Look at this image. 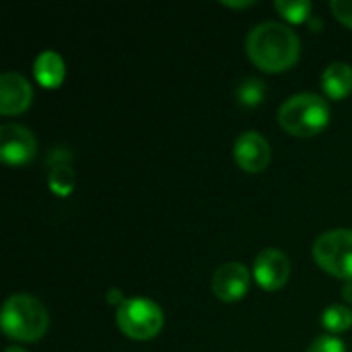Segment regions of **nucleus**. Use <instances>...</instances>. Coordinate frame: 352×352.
I'll return each instance as SVG.
<instances>
[{
  "label": "nucleus",
  "mask_w": 352,
  "mask_h": 352,
  "mask_svg": "<svg viewBox=\"0 0 352 352\" xmlns=\"http://www.w3.org/2000/svg\"><path fill=\"white\" fill-rule=\"evenodd\" d=\"M245 50L258 68L266 72H283L299 60L301 41L289 25L266 21L250 31Z\"/></svg>",
  "instance_id": "1"
},
{
  "label": "nucleus",
  "mask_w": 352,
  "mask_h": 352,
  "mask_svg": "<svg viewBox=\"0 0 352 352\" xmlns=\"http://www.w3.org/2000/svg\"><path fill=\"white\" fill-rule=\"evenodd\" d=\"M0 322L8 338L19 342H35L47 332L50 314L37 297L16 293L4 301Z\"/></svg>",
  "instance_id": "2"
},
{
  "label": "nucleus",
  "mask_w": 352,
  "mask_h": 352,
  "mask_svg": "<svg viewBox=\"0 0 352 352\" xmlns=\"http://www.w3.org/2000/svg\"><path fill=\"white\" fill-rule=\"evenodd\" d=\"M278 124L293 136L320 134L330 124V105L316 93H297L280 105Z\"/></svg>",
  "instance_id": "3"
},
{
  "label": "nucleus",
  "mask_w": 352,
  "mask_h": 352,
  "mask_svg": "<svg viewBox=\"0 0 352 352\" xmlns=\"http://www.w3.org/2000/svg\"><path fill=\"white\" fill-rule=\"evenodd\" d=\"M118 328L132 340H148L155 338L163 328V311L161 307L144 297L126 299L116 314Z\"/></svg>",
  "instance_id": "4"
},
{
  "label": "nucleus",
  "mask_w": 352,
  "mask_h": 352,
  "mask_svg": "<svg viewBox=\"0 0 352 352\" xmlns=\"http://www.w3.org/2000/svg\"><path fill=\"white\" fill-rule=\"evenodd\" d=\"M314 258L336 278L352 280V229H332L314 243Z\"/></svg>",
  "instance_id": "5"
},
{
  "label": "nucleus",
  "mask_w": 352,
  "mask_h": 352,
  "mask_svg": "<svg viewBox=\"0 0 352 352\" xmlns=\"http://www.w3.org/2000/svg\"><path fill=\"white\" fill-rule=\"evenodd\" d=\"M37 153V138L21 124H2L0 128V157L10 167L27 165Z\"/></svg>",
  "instance_id": "6"
},
{
  "label": "nucleus",
  "mask_w": 352,
  "mask_h": 352,
  "mask_svg": "<svg viewBox=\"0 0 352 352\" xmlns=\"http://www.w3.org/2000/svg\"><path fill=\"white\" fill-rule=\"evenodd\" d=\"M250 270L245 264L241 262H227L221 264L214 274H212V283L210 289L214 293V297H219L221 301L233 303L245 297V293L250 291Z\"/></svg>",
  "instance_id": "7"
},
{
  "label": "nucleus",
  "mask_w": 352,
  "mask_h": 352,
  "mask_svg": "<svg viewBox=\"0 0 352 352\" xmlns=\"http://www.w3.org/2000/svg\"><path fill=\"white\" fill-rule=\"evenodd\" d=\"M254 276L264 291H276L287 285L291 276V262L285 252L266 248L254 262Z\"/></svg>",
  "instance_id": "8"
},
{
  "label": "nucleus",
  "mask_w": 352,
  "mask_h": 352,
  "mask_svg": "<svg viewBox=\"0 0 352 352\" xmlns=\"http://www.w3.org/2000/svg\"><path fill=\"white\" fill-rule=\"evenodd\" d=\"M233 157L237 165L248 173L264 171L270 163V142L260 132L248 130L235 140Z\"/></svg>",
  "instance_id": "9"
},
{
  "label": "nucleus",
  "mask_w": 352,
  "mask_h": 352,
  "mask_svg": "<svg viewBox=\"0 0 352 352\" xmlns=\"http://www.w3.org/2000/svg\"><path fill=\"white\" fill-rule=\"evenodd\" d=\"M33 101V89L29 80L19 72H4L0 76V111L14 116L25 111Z\"/></svg>",
  "instance_id": "10"
},
{
  "label": "nucleus",
  "mask_w": 352,
  "mask_h": 352,
  "mask_svg": "<svg viewBox=\"0 0 352 352\" xmlns=\"http://www.w3.org/2000/svg\"><path fill=\"white\" fill-rule=\"evenodd\" d=\"M322 87L328 97L342 99L352 91V68L346 62L330 64L322 74Z\"/></svg>",
  "instance_id": "11"
},
{
  "label": "nucleus",
  "mask_w": 352,
  "mask_h": 352,
  "mask_svg": "<svg viewBox=\"0 0 352 352\" xmlns=\"http://www.w3.org/2000/svg\"><path fill=\"white\" fill-rule=\"evenodd\" d=\"M66 74V66L60 54H56L54 50H45L37 56L35 60V78L50 89L60 87V82L64 80Z\"/></svg>",
  "instance_id": "12"
},
{
  "label": "nucleus",
  "mask_w": 352,
  "mask_h": 352,
  "mask_svg": "<svg viewBox=\"0 0 352 352\" xmlns=\"http://www.w3.org/2000/svg\"><path fill=\"white\" fill-rule=\"evenodd\" d=\"M235 97L241 107H256L266 97V82L258 76H245L239 80L235 89Z\"/></svg>",
  "instance_id": "13"
},
{
  "label": "nucleus",
  "mask_w": 352,
  "mask_h": 352,
  "mask_svg": "<svg viewBox=\"0 0 352 352\" xmlns=\"http://www.w3.org/2000/svg\"><path fill=\"white\" fill-rule=\"evenodd\" d=\"M322 326L334 334H340L352 326V309L346 305H330L322 314Z\"/></svg>",
  "instance_id": "14"
},
{
  "label": "nucleus",
  "mask_w": 352,
  "mask_h": 352,
  "mask_svg": "<svg viewBox=\"0 0 352 352\" xmlns=\"http://www.w3.org/2000/svg\"><path fill=\"white\" fill-rule=\"evenodd\" d=\"M274 8L289 23H303L311 16V2L309 0H276Z\"/></svg>",
  "instance_id": "15"
},
{
  "label": "nucleus",
  "mask_w": 352,
  "mask_h": 352,
  "mask_svg": "<svg viewBox=\"0 0 352 352\" xmlns=\"http://www.w3.org/2000/svg\"><path fill=\"white\" fill-rule=\"evenodd\" d=\"M50 188L58 196H68L74 188V171L70 163L66 165H56L50 169Z\"/></svg>",
  "instance_id": "16"
},
{
  "label": "nucleus",
  "mask_w": 352,
  "mask_h": 352,
  "mask_svg": "<svg viewBox=\"0 0 352 352\" xmlns=\"http://www.w3.org/2000/svg\"><path fill=\"white\" fill-rule=\"evenodd\" d=\"M307 352H346V346L340 338H334L330 334H324V336H318L311 344Z\"/></svg>",
  "instance_id": "17"
},
{
  "label": "nucleus",
  "mask_w": 352,
  "mask_h": 352,
  "mask_svg": "<svg viewBox=\"0 0 352 352\" xmlns=\"http://www.w3.org/2000/svg\"><path fill=\"white\" fill-rule=\"evenodd\" d=\"M330 6H332L334 16H336L340 23L352 27V0H332Z\"/></svg>",
  "instance_id": "18"
},
{
  "label": "nucleus",
  "mask_w": 352,
  "mask_h": 352,
  "mask_svg": "<svg viewBox=\"0 0 352 352\" xmlns=\"http://www.w3.org/2000/svg\"><path fill=\"white\" fill-rule=\"evenodd\" d=\"M70 151H68V146H56L50 155H47V167L52 169V167H56V165H66V163H70Z\"/></svg>",
  "instance_id": "19"
},
{
  "label": "nucleus",
  "mask_w": 352,
  "mask_h": 352,
  "mask_svg": "<svg viewBox=\"0 0 352 352\" xmlns=\"http://www.w3.org/2000/svg\"><path fill=\"white\" fill-rule=\"evenodd\" d=\"M342 297H344L349 303H352V280H346V283H344V287H342Z\"/></svg>",
  "instance_id": "20"
},
{
  "label": "nucleus",
  "mask_w": 352,
  "mask_h": 352,
  "mask_svg": "<svg viewBox=\"0 0 352 352\" xmlns=\"http://www.w3.org/2000/svg\"><path fill=\"white\" fill-rule=\"evenodd\" d=\"M223 4H225V6H237V8H241V6H252V4H254V0H243V2H235V0H223Z\"/></svg>",
  "instance_id": "21"
},
{
  "label": "nucleus",
  "mask_w": 352,
  "mask_h": 352,
  "mask_svg": "<svg viewBox=\"0 0 352 352\" xmlns=\"http://www.w3.org/2000/svg\"><path fill=\"white\" fill-rule=\"evenodd\" d=\"M107 301H109V303H120V305H122L126 299H122V293H120V291H109V299H107Z\"/></svg>",
  "instance_id": "22"
},
{
  "label": "nucleus",
  "mask_w": 352,
  "mask_h": 352,
  "mask_svg": "<svg viewBox=\"0 0 352 352\" xmlns=\"http://www.w3.org/2000/svg\"><path fill=\"white\" fill-rule=\"evenodd\" d=\"M307 21H309V27H311V29H322V21H320L318 16H309Z\"/></svg>",
  "instance_id": "23"
},
{
  "label": "nucleus",
  "mask_w": 352,
  "mask_h": 352,
  "mask_svg": "<svg viewBox=\"0 0 352 352\" xmlns=\"http://www.w3.org/2000/svg\"><path fill=\"white\" fill-rule=\"evenodd\" d=\"M4 352H27L25 349H21V346H8Z\"/></svg>",
  "instance_id": "24"
}]
</instances>
